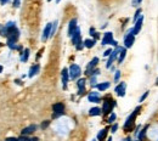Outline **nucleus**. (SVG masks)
Wrapping results in <instances>:
<instances>
[{
  "mask_svg": "<svg viewBox=\"0 0 158 141\" xmlns=\"http://www.w3.org/2000/svg\"><path fill=\"white\" fill-rule=\"evenodd\" d=\"M142 3V0H133V6H139V4Z\"/></svg>",
  "mask_w": 158,
  "mask_h": 141,
  "instance_id": "37",
  "label": "nucleus"
},
{
  "mask_svg": "<svg viewBox=\"0 0 158 141\" xmlns=\"http://www.w3.org/2000/svg\"><path fill=\"white\" fill-rule=\"evenodd\" d=\"M147 129H148V125H146L143 128V129L138 134V136H139V140L140 141H142V140H145V137H146V132H147Z\"/></svg>",
  "mask_w": 158,
  "mask_h": 141,
  "instance_id": "24",
  "label": "nucleus"
},
{
  "mask_svg": "<svg viewBox=\"0 0 158 141\" xmlns=\"http://www.w3.org/2000/svg\"><path fill=\"white\" fill-rule=\"evenodd\" d=\"M37 130V125H29V126H26V128H23L22 129V135L23 136H27V135H31V134H33L34 132Z\"/></svg>",
  "mask_w": 158,
  "mask_h": 141,
  "instance_id": "14",
  "label": "nucleus"
},
{
  "mask_svg": "<svg viewBox=\"0 0 158 141\" xmlns=\"http://www.w3.org/2000/svg\"><path fill=\"white\" fill-rule=\"evenodd\" d=\"M136 141H140V140H136Z\"/></svg>",
  "mask_w": 158,
  "mask_h": 141,
  "instance_id": "53",
  "label": "nucleus"
},
{
  "mask_svg": "<svg viewBox=\"0 0 158 141\" xmlns=\"http://www.w3.org/2000/svg\"><path fill=\"white\" fill-rule=\"evenodd\" d=\"M16 83H17L18 85H22V82H21V80H16Z\"/></svg>",
  "mask_w": 158,
  "mask_h": 141,
  "instance_id": "45",
  "label": "nucleus"
},
{
  "mask_svg": "<svg viewBox=\"0 0 158 141\" xmlns=\"http://www.w3.org/2000/svg\"><path fill=\"white\" fill-rule=\"evenodd\" d=\"M82 42V34H80V29L79 28H77L75 29V32L73 33V35H72V44L73 45H78L79 43Z\"/></svg>",
  "mask_w": 158,
  "mask_h": 141,
  "instance_id": "8",
  "label": "nucleus"
},
{
  "mask_svg": "<svg viewBox=\"0 0 158 141\" xmlns=\"http://www.w3.org/2000/svg\"><path fill=\"white\" fill-rule=\"evenodd\" d=\"M28 57H29V49H24V51L22 53V56H21V61L22 62H27Z\"/></svg>",
  "mask_w": 158,
  "mask_h": 141,
  "instance_id": "25",
  "label": "nucleus"
},
{
  "mask_svg": "<svg viewBox=\"0 0 158 141\" xmlns=\"http://www.w3.org/2000/svg\"><path fill=\"white\" fill-rule=\"evenodd\" d=\"M91 141H96V140H91Z\"/></svg>",
  "mask_w": 158,
  "mask_h": 141,
  "instance_id": "51",
  "label": "nucleus"
},
{
  "mask_svg": "<svg viewBox=\"0 0 158 141\" xmlns=\"http://www.w3.org/2000/svg\"><path fill=\"white\" fill-rule=\"evenodd\" d=\"M57 24H59V22L57 21H55L54 23H52V28H51V35L50 37H52L55 33H56V29H57Z\"/></svg>",
  "mask_w": 158,
  "mask_h": 141,
  "instance_id": "27",
  "label": "nucleus"
},
{
  "mask_svg": "<svg viewBox=\"0 0 158 141\" xmlns=\"http://www.w3.org/2000/svg\"><path fill=\"white\" fill-rule=\"evenodd\" d=\"M156 84H157V85H158V78H157V80H156Z\"/></svg>",
  "mask_w": 158,
  "mask_h": 141,
  "instance_id": "49",
  "label": "nucleus"
},
{
  "mask_svg": "<svg viewBox=\"0 0 158 141\" xmlns=\"http://www.w3.org/2000/svg\"><path fill=\"white\" fill-rule=\"evenodd\" d=\"M52 110H54V118H57V117H60V116H62L63 114V112H64V105L63 104H61V102H57V104H55L54 106H52Z\"/></svg>",
  "mask_w": 158,
  "mask_h": 141,
  "instance_id": "6",
  "label": "nucleus"
},
{
  "mask_svg": "<svg viewBox=\"0 0 158 141\" xmlns=\"http://www.w3.org/2000/svg\"><path fill=\"white\" fill-rule=\"evenodd\" d=\"M18 141H31V139L29 137H27V136H21V137H18Z\"/></svg>",
  "mask_w": 158,
  "mask_h": 141,
  "instance_id": "34",
  "label": "nucleus"
},
{
  "mask_svg": "<svg viewBox=\"0 0 158 141\" xmlns=\"http://www.w3.org/2000/svg\"><path fill=\"white\" fill-rule=\"evenodd\" d=\"M3 46V43H0V47H1Z\"/></svg>",
  "mask_w": 158,
  "mask_h": 141,
  "instance_id": "50",
  "label": "nucleus"
},
{
  "mask_svg": "<svg viewBox=\"0 0 158 141\" xmlns=\"http://www.w3.org/2000/svg\"><path fill=\"white\" fill-rule=\"evenodd\" d=\"M142 23H143V15H142V16L135 22L134 28H133V35L139 34V32H140V29H141V27H142Z\"/></svg>",
  "mask_w": 158,
  "mask_h": 141,
  "instance_id": "12",
  "label": "nucleus"
},
{
  "mask_svg": "<svg viewBox=\"0 0 158 141\" xmlns=\"http://www.w3.org/2000/svg\"><path fill=\"white\" fill-rule=\"evenodd\" d=\"M7 45H9V47L12 49V50H18V49H21L16 43H12V42H7Z\"/></svg>",
  "mask_w": 158,
  "mask_h": 141,
  "instance_id": "26",
  "label": "nucleus"
},
{
  "mask_svg": "<svg viewBox=\"0 0 158 141\" xmlns=\"http://www.w3.org/2000/svg\"><path fill=\"white\" fill-rule=\"evenodd\" d=\"M117 129H118V124H114V125L112 126V129H111V132H112V133H116V132H117Z\"/></svg>",
  "mask_w": 158,
  "mask_h": 141,
  "instance_id": "40",
  "label": "nucleus"
},
{
  "mask_svg": "<svg viewBox=\"0 0 158 141\" xmlns=\"http://www.w3.org/2000/svg\"><path fill=\"white\" fill-rule=\"evenodd\" d=\"M5 141H18V139H17V137H9V139H6Z\"/></svg>",
  "mask_w": 158,
  "mask_h": 141,
  "instance_id": "41",
  "label": "nucleus"
},
{
  "mask_svg": "<svg viewBox=\"0 0 158 141\" xmlns=\"http://www.w3.org/2000/svg\"><path fill=\"white\" fill-rule=\"evenodd\" d=\"M68 79H69V71L67 68H63L62 69V85H63V89H67Z\"/></svg>",
  "mask_w": 158,
  "mask_h": 141,
  "instance_id": "11",
  "label": "nucleus"
},
{
  "mask_svg": "<svg viewBox=\"0 0 158 141\" xmlns=\"http://www.w3.org/2000/svg\"><path fill=\"white\" fill-rule=\"evenodd\" d=\"M139 111H140V107H136L135 111L130 114V116L127 118L125 121V124H124V130L125 132H131L133 130V126H134V123H135V119L138 117V114H139Z\"/></svg>",
  "mask_w": 158,
  "mask_h": 141,
  "instance_id": "1",
  "label": "nucleus"
},
{
  "mask_svg": "<svg viewBox=\"0 0 158 141\" xmlns=\"http://www.w3.org/2000/svg\"><path fill=\"white\" fill-rule=\"evenodd\" d=\"M88 100L90 102H100V95L97 91H91L89 95H88Z\"/></svg>",
  "mask_w": 158,
  "mask_h": 141,
  "instance_id": "17",
  "label": "nucleus"
},
{
  "mask_svg": "<svg viewBox=\"0 0 158 141\" xmlns=\"http://www.w3.org/2000/svg\"><path fill=\"white\" fill-rule=\"evenodd\" d=\"M127 56V49L125 47H122L121 49V53H119V56H118V63H122L123 60Z\"/></svg>",
  "mask_w": 158,
  "mask_h": 141,
  "instance_id": "20",
  "label": "nucleus"
},
{
  "mask_svg": "<svg viewBox=\"0 0 158 141\" xmlns=\"http://www.w3.org/2000/svg\"><path fill=\"white\" fill-rule=\"evenodd\" d=\"M110 83L108 82H105V83H101V84H97L96 86H97V89H99V90L100 91H105V90H107V89L110 88Z\"/></svg>",
  "mask_w": 158,
  "mask_h": 141,
  "instance_id": "22",
  "label": "nucleus"
},
{
  "mask_svg": "<svg viewBox=\"0 0 158 141\" xmlns=\"http://www.w3.org/2000/svg\"><path fill=\"white\" fill-rule=\"evenodd\" d=\"M84 46H85V45H84V43H83V42H80V43H79V44L75 46V47H77V50H82Z\"/></svg>",
  "mask_w": 158,
  "mask_h": 141,
  "instance_id": "36",
  "label": "nucleus"
},
{
  "mask_svg": "<svg viewBox=\"0 0 158 141\" xmlns=\"http://www.w3.org/2000/svg\"><path fill=\"white\" fill-rule=\"evenodd\" d=\"M141 16H142V15H141V9H138L136 12H135V15H134V22H136Z\"/></svg>",
  "mask_w": 158,
  "mask_h": 141,
  "instance_id": "28",
  "label": "nucleus"
},
{
  "mask_svg": "<svg viewBox=\"0 0 158 141\" xmlns=\"http://www.w3.org/2000/svg\"><path fill=\"white\" fill-rule=\"evenodd\" d=\"M121 78V71H116V74H114V82H118Z\"/></svg>",
  "mask_w": 158,
  "mask_h": 141,
  "instance_id": "30",
  "label": "nucleus"
},
{
  "mask_svg": "<svg viewBox=\"0 0 158 141\" xmlns=\"http://www.w3.org/2000/svg\"><path fill=\"white\" fill-rule=\"evenodd\" d=\"M113 42V34L111 32H107L103 34V38H102V45H108V44H112Z\"/></svg>",
  "mask_w": 158,
  "mask_h": 141,
  "instance_id": "13",
  "label": "nucleus"
},
{
  "mask_svg": "<svg viewBox=\"0 0 158 141\" xmlns=\"http://www.w3.org/2000/svg\"><path fill=\"white\" fill-rule=\"evenodd\" d=\"M39 69H40V66H39V65H34V66H32L31 69H29V74H28V75L32 78V77H34L35 74L39 73Z\"/></svg>",
  "mask_w": 158,
  "mask_h": 141,
  "instance_id": "18",
  "label": "nucleus"
},
{
  "mask_svg": "<svg viewBox=\"0 0 158 141\" xmlns=\"http://www.w3.org/2000/svg\"><path fill=\"white\" fill-rule=\"evenodd\" d=\"M121 49H122V47L118 46V47L113 51V53L110 55V58H108V61H107V63H106V67H107V68H111V67H112V63L118 58V56H119V53H121Z\"/></svg>",
  "mask_w": 158,
  "mask_h": 141,
  "instance_id": "5",
  "label": "nucleus"
},
{
  "mask_svg": "<svg viewBox=\"0 0 158 141\" xmlns=\"http://www.w3.org/2000/svg\"><path fill=\"white\" fill-rule=\"evenodd\" d=\"M123 141H133V140H131V139H130V137H127V139H124V140H123Z\"/></svg>",
  "mask_w": 158,
  "mask_h": 141,
  "instance_id": "44",
  "label": "nucleus"
},
{
  "mask_svg": "<svg viewBox=\"0 0 158 141\" xmlns=\"http://www.w3.org/2000/svg\"><path fill=\"white\" fill-rule=\"evenodd\" d=\"M31 141H39V139H38V137H32Z\"/></svg>",
  "mask_w": 158,
  "mask_h": 141,
  "instance_id": "43",
  "label": "nucleus"
},
{
  "mask_svg": "<svg viewBox=\"0 0 158 141\" xmlns=\"http://www.w3.org/2000/svg\"><path fill=\"white\" fill-rule=\"evenodd\" d=\"M112 53H113V50H112V49H108V50H106V51L103 53V56H110Z\"/></svg>",
  "mask_w": 158,
  "mask_h": 141,
  "instance_id": "33",
  "label": "nucleus"
},
{
  "mask_svg": "<svg viewBox=\"0 0 158 141\" xmlns=\"http://www.w3.org/2000/svg\"><path fill=\"white\" fill-rule=\"evenodd\" d=\"M90 84H91V85H95V84H96V75H91Z\"/></svg>",
  "mask_w": 158,
  "mask_h": 141,
  "instance_id": "31",
  "label": "nucleus"
},
{
  "mask_svg": "<svg viewBox=\"0 0 158 141\" xmlns=\"http://www.w3.org/2000/svg\"><path fill=\"white\" fill-rule=\"evenodd\" d=\"M125 89H127V84L123 82V83H121L119 85L116 86L114 91L117 93V95L119 96V97H123V96H125Z\"/></svg>",
  "mask_w": 158,
  "mask_h": 141,
  "instance_id": "9",
  "label": "nucleus"
},
{
  "mask_svg": "<svg viewBox=\"0 0 158 141\" xmlns=\"http://www.w3.org/2000/svg\"><path fill=\"white\" fill-rule=\"evenodd\" d=\"M116 118H117V116H116V113H113V112H112V113L110 114V117H108V119H107V122H108V123L111 124V123H113V122L116 121Z\"/></svg>",
  "mask_w": 158,
  "mask_h": 141,
  "instance_id": "29",
  "label": "nucleus"
},
{
  "mask_svg": "<svg viewBox=\"0 0 158 141\" xmlns=\"http://www.w3.org/2000/svg\"><path fill=\"white\" fill-rule=\"evenodd\" d=\"M107 129H102V130H100V133L97 134V140L99 141H103L105 139H106V136H107Z\"/></svg>",
  "mask_w": 158,
  "mask_h": 141,
  "instance_id": "21",
  "label": "nucleus"
},
{
  "mask_svg": "<svg viewBox=\"0 0 158 141\" xmlns=\"http://www.w3.org/2000/svg\"><path fill=\"white\" fill-rule=\"evenodd\" d=\"M148 93H150V91H146V93H145V94H143V95H142V96L140 97V100H139V102H142V101H143L145 99H146V97L148 96Z\"/></svg>",
  "mask_w": 158,
  "mask_h": 141,
  "instance_id": "32",
  "label": "nucleus"
},
{
  "mask_svg": "<svg viewBox=\"0 0 158 141\" xmlns=\"http://www.w3.org/2000/svg\"><path fill=\"white\" fill-rule=\"evenodd\" d=\"M80 74H82V69L78 65H72L69 67V78L71 79H77Z\"/></svg>",
  "mask_w": 158,
  "mask_h": 141,
  "instance_id": "4",
  "label": "nucleus"
},
{
  "mask_svg": "<svg viewBox=\"0 0 158 141\" xmlns=\"http://www.w3.org/2000/svg\"><path fill=\"white\" fill-rule=\"evenodd\" d=\"M78 27H77V20L75 18H73V20H71V22H69V27H68V35L72 38V35H73V33L75 32V29H77Z\"/></svg>",
  "mask_w": 158,
  "mask_h": 141,
  "instance_id": "15",
  "label": "nucleus"
},
{
  "mask_svg": "<svg viewBox=\"0 0 158 141\" xmlns=\"http://www.w3.org/2000/svg\"><path fill=\"white\" fill-rule=\"evenodd\" d=\"M89 33H90V35H91V37H94V35H95V33H96V31H95V28H90V31H89Z\"/></svg>",
  "mask_w": 158,
  "mask_h": 141,
  "instance_id": "39",
  "label": "nucleus"
},
{
  "mask_svg": "<svg viewBox=\"0 0 158 141\" xmlns=\"http://www.w3.org/2000/svg\"><path fill=\"white\" fill-rule=\"evenodd\" d=\"M12 4H14V6H15V7H20L21 0H14V3H12Z\"/></svg>",
  "mask_w": 158,
  "mask_h": 141,
  "instance_id": "38",
  "label": "nucleus"
},
{
  "mask_svg": "<svg viewBox=\"0 0 158 141\" xmlns=\"http://www.w3.org/2000/svg\"><path fill=\"white\" fill-rule=\"evenodd\" d=\"M107 141H112V137H108V139H107Z\"/></svg>",
  "mask_w": 158,
  "mask_h": 141,
  "instance_id": "48",
  "label": "nucleus"
},
{
  "mask_svg": "<svg viewBox=\"0 0 158 141\" xmlns=\"http://www.w3.org/2000/svg\"><path fill=\"white\" fill-rule=\"evenodd\" d=\"M1 72H3V66L0 65V73H1Z\"/></svg>",
  "mask_w": 158,
  "mask_h": 141,
  "instance_id": "46",
  "label": "nucleus"
},
{
  "mask_svg": "<svg viewBox=\"0 0 158 141\" xmlns=\"http://www.w3.org/2000/svg\"><path fill=\"white\" fill-rule=\"evenodd\" d=\"M1 31H3V26H1V24H0V32H1Z\"/></svg>",
  "mask_w": 158,
  "mask_h": 141,
  "instance_id": "47",
  "label": "nucleus"
},
{
  "mask_svg": "<svg viewBox=\"0 0 158 141\" xmlns=\"http://www.w3.org/2000/svg\"><path fill=\"white\" fill-rule=\"evenodd\" d=\"M77 85H78V89H79L78 94H79V95H83V94L85 93V79H84V78L79 79L78 83H77Z\"/></svg>",
  "mask_w": 158,
  "mask_h": 141,
  "instance_id": "16",
  "label": "nucleus"
},
{
  "mask_svg": "<svg viewBox=\"0 0 158 141\" xmlns=\"http://www.w3.org/2000/svg\"><path fill=\"white\" fill-rule=\"evenodd\" d=\"M0 1H1V4L4 5V4H6V3H9V1H10V0H0Z\"/></svg>",
  "mask_w": 158,
  "mask_h": 141,
  "instance_id": "42",
  "label": "nucleus"
},
{
  "mask_svg": "<svg viewBox=\"0 0 158 141\" xmlns=\"http://www.w3.org/2000/svg\"><path fill=\"white\" fill-rule=\"evenodd\" d=\"M49 124H50V122H49V121H44V123L42 124V129H45V128H48V126H49Z\"/></svg>",
  "mask_w": 158,
  "mask_h": 141,
  "instance_id": "35",
  "label": "nucleus"
},
{
  "mask_svg": "<svg viewBox=\"0 0 158 141\" xmlns=\"http://www.w3.org/2000/svg\"><path fill=\"white\" fill-rule=\"evenodd\" d=\"M95 44H96V40H95V39H86V40H84V45H85V47H88V49L94 47Z\"/></svg>",
  "mask_w": 158,
  "mask_h": 141,
  "instance_id": "23",
  "label": "nucleus"
},
{
  "mask_svg": "<svg viewBox=\"0 0 158 141\" xmlns=\"http://www.w3.org/2000/svg\"><path fill=\"white\" fill-rule=\"evenodd\" d=\"M97 63H99V58H97V57H94L93 60L90 61V63H89V65H88L85 74H88V75H91V73H93V71H94V68L96 67V65H97Z\"/></svg>",
  "mask_w": 158,
  "mask_h": 141,
  "instance_id": "7",
  "label": "nucleus"
},
{
  "mask_svg": "<svg viewBox=\"0 0 158 141\" xmlns=\"http://www.w3.org/2000/svg\"><path fill=\"white\" fill-rule=\"evenodd\" d=\"M116 106V101L114 100H105L103 101V106H102V113L106 116V114H111L113 107Z\"/></svg>",
  "mask_w": 158,
  "mask_h": 141,
  "instance_id": "2",
  "label": "nucleus"
},
{
  "mask_svg": "<svg viewBox=\"0 0 158 141\" xmlns=\"http://www.w3.org/2000/svg\"><path fill=\"white\" fill-rule=\"evenodd\" d=\"M51 28H52V23H48L45 26V28L43 31V35H42V40L43 42H46L48 38L51 35Z\"/></svg>",
  "mask_w": 158,
  "mask_h": 141,
  "instance_id": "10",
  "label": "nucleus"
},
{
  "mask_svg": "<svg viewBox=\"0 0 158 141\" xmlns=\"http://www.w3.org/2000/svg\"><path fill=\"white\" fill-rule=\"evenodd\" d=\"M89 114L91 117H95V116H100L101 114V110L99 107H93V108H90L89 111Z\"/></svg>",
  "mask_w": 158,
  "mask_h": 141,
  "instance_id": "19",
  "label": "nucleus"
},
{
  "mask_svg": "<svg viewBox=\"0 0 158 141\" xmlns=\"http://www.w3.org/2000/svg\"><path fill=\"white\" fill-rule=\"evenodd\" d=\"M48 1H51V0H48Z\"/></svg>",
  "mask_w": 158,
  "mask_h": 141,
  "instance_id": "52",
  "label": "nucleus"
},
{
  "mask_svg": "<svg viewBox=\"0 0 158 141\" xmlns=\"http://www.w3.org/2000/svg\"><path fill=\"white\" fill-rule=\"evenodd\" d=\"M135 43V35H133V28L129 29L128 33L125 34L124 37V45H125V49H129L134 45Z\"/></svg>",
  "mask_w": 158,
  "mask_h": 141,
  "instance_id": "3",
  "label": "nucleus"
}]
</instances>
